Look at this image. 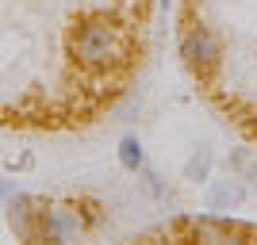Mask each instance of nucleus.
I'll return each instance as SVG.
<instances>
[{"label":"nucleus","instance_id":"1","mask_svg":"<svg viewBox=\"0 0 257 245\" xmlns=\"http://www.w3.org/2000/svg\"><path fill=\"white\" fill-rule=\"evenodd\" d=\"M69 54L73 62L88 73H107L115 65L131 62V43H127V31L115 27L111 20L104 16H88L73 27L69 35Z\"/></svg>","mask_w":257,"mask_h":245},{"label":"nucleus","instance_id":"2","mask_svg":"<svg viewBox=\"0 0 257 245\" xmlns=\"http://www.w3.org/2000/svg\"><path fill=\"white\" fill-rule=\"evenodd\" d=\"M85 214H81V203H54V207H43L39 211V222H35L31 241L43 245H69L81 230H85ZM27 241V245H31Z\"/></svg>","mask_w":257,"mask_h":245},{"label":"nucleus","instance_id":"3","mask_svg":"<svg viewBox=\"0 0 257 245\" xmlns=\"http://www.w3.org/2000/svg\"><path fill=\"white\" fill-rule=\"evenodd\" d=\"M181 58L196 77H211L215 69H219V62H223V46H219L211 27H200V23H196V27H188V31L181 35Z\"/></svg>","mask_w":257,"mask_h":245},{"label":"nucleus","instance_id":"4","mask_svg":"<svg viewBox=\"0 0 257 245\" xmlns=\"http://www.w3.org/2000/svg\"><path fill=\"white\" fill-rule=\"evenodd\" d=\"M35 222H39V199H31V195H12V203H8V226L23 237V241H31Z\"/></svg>","mask_w":257,"mask_h":245},{"label":"nucleus","instance_id":"5","mask_svg":"<svg viewBox=\"0 0 257 245\" xmlns=\"http://www.w3.org/2000/svg\"><path fill=\"white\" fill-rule=\"evenodd\" d=\"M142 146H139V138H123L119 142V165H123V169L127 172H139L142 169Z\"/></svg>","mask_w":257,"mask_h":245},{"label":"nucleus","instance_id":"6","mask_svg":"<svg viewBox=\"0 0 257 245\" xmlns=\"http://www.w3.org/2000/svg\"><path fill=\"white\" fill-rule=\"evenodd\" d=\"M242 199V188L238 184H219L211 192V207H226V203H238Z\"/></svg>","mask_w":257,"mask_h":245},{"label":"nucleus","instance_id":"7","mask_svg":"<svg viewBox=\"0 0 257 245\" xmlns=\"http://www.w3.org/2000/svg\"><path fill=\"white\" fill-rule=\"evenodd\" d=\"M207 169H211V153L204 149V153H196V157L188 161V169H184V172H188V180H204Z\"/></svg>","mask_w":257,"mask_h":245},{"label":"nucleus","instance_id":"8","mask_svg":"<svg viewBox=\"0 0 257 245\" xmlns=\"http://www.w3.org/2000/svg\"><path fill=\"white\" fill-rule=\"evenodd\" d=\"M31 165V153H20V157H8V169H27Z\"/></svg>","mask_w":257,"mask_h":245},{"label":"nucleus","instance_id":"9","mask_svg":"<svg viewBox=\"0 0 257 245\" xmlns=\"http://www.w3.org/2000/svg\"><path fill=\"white\" fill-rule=\"evenodd\" d=\"M12 192V188H8V184H4V180H0V199H4V195H8Z\"/></svg>","mask_w":257,"mask_h":245},{"label":"nucleus","instance_id":"10","mask_svg":"<svg viewBox=\"0 0 257 245\" xmlns=\"http://www.w3.org/2000/svg\"><path fill=\"white\" fill-rule=\"evenodd\" d=\"M161 4H169V0H161Z\"/></svg>","mask_w":257,"mask_h":245}]
</instances>
